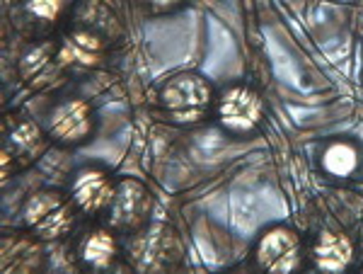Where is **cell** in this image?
<instances>
[{"instance_id": "cell-12", "label": "cell", "mask_w": 363, "mask_h": 274, "mask_svg": "<svg viewBox=\"0 0 363 274\" xmlns=\"http://www.w3.org/2000/svg\"><path fill=\"white\" fill-rule=\"evenodd\" d=\"M13 143L17 146L20 150H37L39 143H42V136H39V129L32 124H22L20 129L13 133Z\"/></svg>"}, {"instance_id": "cell-4", "label": "cell", "mask_w": 363, "mask_h": 274, "mask_svg": "<svg viewBox=\"0 0 363 274\" xmlns=\"http://www.w3.org/2000/svg\"><path fill=\"white\" fill-rule=\"evenodd\" d=\"M257 260L269 272H291L298 267L301 260V248H298V238L291 231L277 229L269 231L259 243L257 250Z\"/></svg>"}, {"instance_id": "cell-13", "label": "cell", "mask_w": 363, "mask_h": 274, "mask_svg": "<svg viewBox=\"0 0 363 274\" xmlns=\"http://www.w3.org/2000/svg\"><path fill=\"white\" fill-rule=\"evenodd\" d=\"M61 5L63 0H29V10L37 17H44V20H54L61 13Z\"/></svg>"}, {"instance_id": "cell-1", "label": "cell", "mask_w": 363, "mask_h": 274, "mask_svg": "<svg viewBox=\"0 0 363 274\" xmlns=\"http://www.w3.org/2000/svg\"><path fill=\"white\" fill-rule=\"evenodd\" d=\"M162 100L179 121H196L201 119L211 102V85L201 75L182 73L167 83L162 90Z\"/></svg>"}, {"instance_id": "cell-14", "label": "cell", "mask_w": 363, "mask_h": 274, "mask_svg": "<svg viewBox=\"0 0 363 274\" xmlns=\"http://www.w3.org/2000/svg\"><path fill=\"white\" fill-rule=\"evenodd\" d=\"M354 22H356V29H359V34L363 37V3L359 5V10H356V17H354Z\"/></svg>"}, {"instance_id": "cell-8", "label": "cell", "mask_w": 363, "mask_h": 274, "mask_svg": "<svg viewBox=\"0 0 363 274\" xmlns=\"http://www.w3.org/2000/svg\"><path fill=\"white\" fill-rule=\"evenodd\" d=\"M351 243L349 238L337 236V233H322L318 246H315V262L322 270L339 272L351 262Z\"/></svg>"}, {"instance_id": "cell-10", "label": "cell", "mask_w": 363, "mask_h": 274, "mask_svg": "<svg viewBox=\"0 0 363 274\" xmlns=\"http://www.w3.org/2000/svg\"><path fill=\"white\" fill-rule=\"evenodd\" d=\"M99 49L97 39L90 37V34H73L66 44H63V51H61V58L66 63L70 61H80V63H92Z\"/></svg>"}, {"instance_id": "cell-11", "label": "cell", "mask_w": 363, "mask_h": 274, "mask_svg": "<svg viewBox=\"0 0 363 274\" xmlns=\"http://www.w3.org/2000/svg\"><path fill=\"white\" fill-rule=\"evenodd\" d=\"M325 168L332 175H349L356 168V150L347 143H335L325 153Z\"/></svg>"}, {"instance_id": "cell-3", "label": "cell", "mask_w": 363, "mask_h": 274, "mask_svg": "<svg viewBox=\"0 0 363 274\" xmlns=\"http://www.w3.org/2000/svg\"><path fill=\"white\" fill-rule=\"evenodd\" d=\"M150 214V197L133 180H124L109 202V221L116 229H136Z\"/></svg>"}, {"instance_id": "cell-9", "label": "cell", "mask_w": 363, "mask_h": 274, "mask_svg": "<svg viewBox=\"0 0 363 274\" xmlns=\"http://www.w3.org/2000/svg\"><path fill=\"white\" fill-rule=\"evenodd\" d=\"M112 255H114V238L104 231L92 233L83 246L85 262H90V265H95V267H104L112 260Z\"/></svg>"}, {"instance_id": "cell-5", "label": "cell", "mask_w": 363, "mask_h": 274, "mask_svg": "<svg viewBox=\"0 0 363 274\" xmlns=\"http://www.w3.org/2000/svg\"><path fill=\"white\" fill-rule=\"evenodd\" d=\"M220 121L235 131L252 129L262 116V100L247 87H233L220 97Z\"/></svg>"}, {"instance_id": "cell-7", "label": "cell", "mask_w": 363, "mask_h": 274, "mask_svg": "<svg viewBox=\"0 0 363 274\" xmlns=\"http://www.w3.org/2000/svg\"><path fill=\"white\" fill-rule=\"evenodd\" d=\"M112 194L107 175L99 170H83L73 182V199L85 212H99L112 202Z\"/></svg>"}, {"instance_id": "cell-2", "label": "cell", "mask_w": 363, "mask_h": 274, "mask_svg": "<svg viewBox=\"0 0 363 274\" xmlns=\"http://www.w3.org/2000/svg\"><path fill=\"white\" fill-rule=\"evenodd\" d=\"M25 221L42 238H58L73 226V212L56 192H42L27 202Z\"/></svg>"}, {"instance_id": "cell-15", "label": "cell", "mask_w": 363, "mask_h": 274, "mask_svg": "<svg viewBox=\"0 0 363 274\" xmlns=\"http://www.w3.org/2000/svg\"><path fill=\"white\" fill-rule=\"evenodd\" d=\"M155 5H174L177 0H153Z\"/></svg>"}, {"instance_id": "cell-6", "label": "cell", "mask_w": 363, "mask_h": 274, "mask_svg": "<svg viewBox=\"0 0 363 274\" xmlns=\"http://www.w3.org/2000/svg\"><path fill=\"white\" fill-rule=\"evenodd\" d=\"M90 129H92V121L85 102L70 100L66 104H61L54 112V116H51V133L66 143L83 141L87 133H90Z\"/></svg>"}]
</instances>
